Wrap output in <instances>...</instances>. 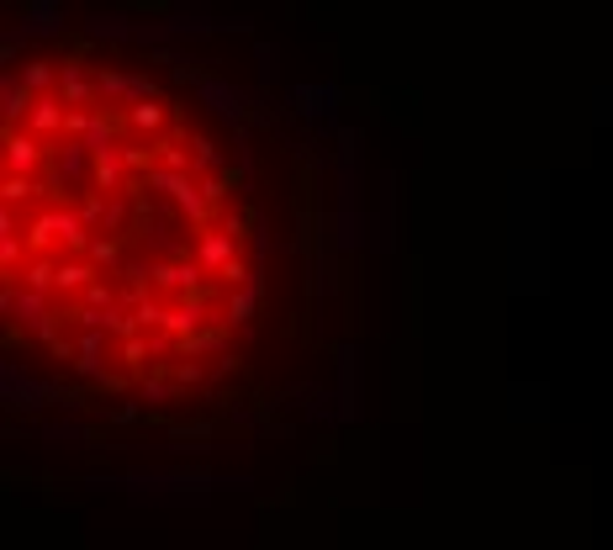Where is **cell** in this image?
<instances>
[{
  "label": "cell",
  "mask_w": 613,
  "mask_h": 550,
  "mask_svg": "<svg viewBox=\"0 0 613 550\" xmlns=\"http://www.w3.org/2000/svg\"><path fill=\"white\" fill-rule=\"evenodd\" d=\"M259 307L244 175L170 85L53 48L0 112V313L11 350L111 397L233 365Z\"/></svg>",
  "instance_id": "cell-1"
}]
</instances>
